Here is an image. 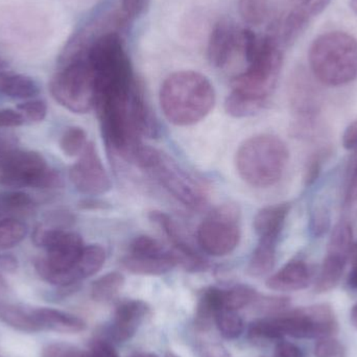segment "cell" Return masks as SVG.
I'll return each mask as SVG.
<instances>
[{"mask_svg": "<svg viewBox=\"0 0 357 357\" xmlns=\"http://www.w3.org/2000/svg\"><path fill=\"white\" fill-rule=\"evenodd\" d=\"M215 102L213 86L197 71H178L161 86L160 106L169 123L180 127L203 121Z\"/></svg>", "mask_w": 357, "mask_h": 357, "instance_id": "obj_1", "label": "cell"}, {"mask_svg": "<svg viewBox=\"0 0 357 357\" xmlns=\"http://www.w3.org/2000/svg\"><path fill=\"white\" fill-rule=\"evenodd\" d=\"M337 331V318L328 304H316L255 321L249 329L252 339L264 341H280L284 337L319 340L333 337Z\"/></svg>", "mask_w": 357, "mask_h": 357, "instance_id": "obj_2", "label": "cell"}, {"mask_svg": "<svg viewBox=\"0 0 357 357\" xmlns=\"http://www.w3.org/2000/svg\"><path fill=\"white\" fill-rule=\"evenodd\" d=\"M308 61L320 83L331 87L347 85L357 79V39L344 31L322 33L312 42Z\"/></svg>", "mask_w": 357, "mask_h": 357, "instance_id": "obj_3", "label": "cell"}, {"mask_svg": "<svg viewBox=\"0 0 357 357\" xmlns=\"http://www.w3.org/2000/svg\"><path fill=\"white\" fill-rule=\"evenodd\" d=\"M289 162V150L280 138L268 134L245 140L236 152L238 175L256 188H266L282 178Z\"/></svg>", "mask_w": 357, "mask_h": 357, "instance_id": "obj_4", "label": "cell"}, {"mask_svg": "<svg viewBox=\"0 0 357 357\" xmlns=\"http://www.w3.org/2000/svg\"><path fill=\"white\" fill-rule=\"evenodd\" d=\"M132 161L189 209L202 210L207 205L205 187L165 153L142 146Z\"/></svg>", "mask_w": 357, "mask_h": 357, "instance_id": "obj_5", "label": "cell"}, {"mask_svg": "<svg viewBox=\"0 0 357 357\" xmlns=\"http://www.w3.org/2000/svg\"><path fill=\"white\" fill-rule=\"evenodd\" d=\"M56 102L77 114L90 112L96 105V83L85 52L70 54L50 84Z\"/></svg>", "mask_w": 357, "mask_h": 357, "instance_id": "obj_6", "label": "cell"}, {"mask_svg": "<svg viewBox=\"0 0 357 357\" xmlns=\"http://www.w3.org/2000/svg\"><path fill=\"white\" fill-rule=\"evenodd\" d=\"M283 46L271 31L259 38L257 47L248 61V68L231 82L233 91L266 102L276 87L283 63Z\"/></svg>", "mask_w": 357, "mask_h": 357, "instance_id": "obj_7", "label": "cell"}, {"mask_svg": "<svg viewBox=\"0 0 357 357\" xmlns=\"http://www.w3.org/2000/svg\"><path fill=\"white\" fill-rule=\"evenodd\" d=\"M241 212L235 204H224L199 225L197 243L205 253L215 257L232 253L241 241Z\"/></svg>", "mask_w": 357, "mask_h": 357, "instance_id": "obj_8", "label": "cell"}, {"mask_svg": "<svg viewBox=\"0 0 357 357\" xmlns=\"http://www.w3.org/2000/svg\"><path fill=\"white\" fill-rule=\"evenodd\" d=\"M354 245L351 225L347 220H341L331 232L326 257L314 282L316 293H327L339 284L349 261Z\"/></svg>", "mask_w": 357, "mask_h": 357, "instance_id": "obj_9", "label": "cell"}, {"mask_svg": "<svg viewBox=\"0 0 357 357\" xmlns=\"http://www.w3.org/2000/svg\"><path fill=\"white\" fill-rule=\"evenodd\" d=\"M121 264L132 274L160 276L174 270L178 261L172 250L153 237L142 235L132 241L129 253L121 259Z\"/></svg>", "mask_w": 357, "mask_h": 357, "instance_id": "obj_10", "label": "cell"}, {"mask_svg": "<svg viewBox=\"0 0 357 357\" xmlns=\"http://www.w3.org/2000/svg\"><path fill=\"white\" fill-rule=\"evenodd\" d=\"M69 177L75 188L86 195H104L112 187L96 146L91 142H88L79 160L70 167Z\"/></svg>", "mask_w": 357, "mask_h": 357, "instance_id": "obj_11", "label": "cell"}, {"mask_svg": "<svg viewBox=\"0 0 357 357\" xmlns=\"http://www.w3.org/2000/svg\"><path fill=\"white\" fill-rule=\"evenodd\" d=\"M48 169L43 155L33 151L16 152L0 167V184L10 188H33L40 176Z\"/></svg>", "mask_w": 357, "mask_h": 357, "instance_id": "obj_12", "label": "cell"}, {"mask_svg": "<svg viewBox=\"0 0 357 357\" xmlns=\"http://www.w3.org/2000/svg\"><path fill=\"white\" fill-rule=\"evenodd\" d=\"M243 29L232 20L220 19L212 27L208 40L209 62L216 68H224L237 54H241Z\"/></svg>", "mask_w": 357, "mask_h": 357, "instance_id": "obj_13", "label": "cell"}, {"mask_svg": "<svg viewBox=\"0 0 357 357\" xmlns=\"http://www.w3.org/2000/svg\"><path fill=\"white\" fill-rule=\"evenodd\" d=\"M149 218L156 224L167 236V241L172 243L173 253L177 258L178 266H182L187 272H205L209 268L207 260L199 255L189 243L183 238L177 224L167 213L161 211H152Z\"/></svg>", "mask_w": 357, "mask_h": 357, "instance_id": "obj_14", "label": "cell"}, {"mask_svg": "<svg viewBox=\"0 0 357 357\" xmlns=\"http://www.w3.org/2000/svg\"><path fill=\"white\" fill-rule=\"evenodd\" d=\"M331 0H303L276 25L272 33L281 45L289 46L299 38L314 17L326 10Z\"/></svg>", "mask_w": 357, "mask_h": 357, "instance_id": "obj_15", "label": "cell"}, {"mask_svg": "<svg viewBox=\"0 0 357 357\" xmlns=\"http://www.w3.org/2000/svg\"><path fill=\"white\" fill-rule=\"evenodd\" d=\"M289 94L295 114L301 121H312L320 107V93L305 71L300 69L294 73L289 82Z\"/></svg>", "mask_w": 357, "mask_h": 357, "instance_id": "obj_16", "label": "cell"}, {"mask_svg": "<svg viewBox=\"0 0 357 357\" xmlns=\"http://www.w3.org/2000/svg\"><path fill=\"white\" fill-rule=\"evenodd\" d=\"M149 312L150 307L146 302L140 300L123 302L115 312L114 320L111 327L112 339L121 343L132 339L142 326Z\"/></svg>", "mask_w": 357, "mask_h": 357, "instance_id": "obj_17", "label": "cell"}, {"mask_svg": "<svg viewBox=\"0 0 357 357\" xmlns=\"http://www.w3.org/2000/svg\"><path fill=\"white\" fill-rule=\"evenodd\" d=\"M312 280L310 266L302 259L287 262L266 280V287L276 291H297L306 289Z\"/></svg>", "mask_w": 357, "mask_h": 357, "instance_id": "obj_18", "label": "cell"}, {"mask_svg": "<svg viewBox=\"0 0 357 357\" xmlns=\"http://www.w3.org/2000/svg\"><path fill=\"white\" fill-rule=\"evenodd\" d=\"M291 211V204L280 203L262 208L254 218V230L259 239L277 241Z\"/></svg>", "mask_w": 357, "mask_h": 357, "instance_id": "obj_19", "label": "cell"}, {"mask_svg": "<svg viewBox=\"0 0 357 357\" xmlns=\"http://www.w3.org/2000/svg\"><path fill=\"white\" fill-rule=\"evenodd\" d=\"M35 314L41 331L79 333L86 329V323L83 319L62 310L47 307L35 308Z\"/></svg>", "mask_w": 357, "mask_h": 357, "instance_id": "obj_20", "label": "cell"}, {"mask_svg": "<svg viewBox=\"0 0 357 357\" xmlns=\"http://www.w3.org/2000/svg\"><path fill=\"white\" fill-rule=\"evenodd\" d=\"M224 310V289L209 287L199 296L195 310V328L201 333L209 331L216 314Z\"/></svg>", "mask_w": 357, "mask_h": 357, "instance_id": "obj_21", "label": "cell"}, {"mask_svg": "<svg viewBox=\"0 0 357 357\" xmlns=\"http://www.w3.org/2000/svg\"><path fill=\"white\" fill-rule=\"evenodd\" d=\"M40 89L35 79L10 71L0 75V93L15 100H29L39 94Z\"/></svg>", "mask_w": 357, "mask_h": 357, "instance_id": "obj_22", "label": "cell"}, {"mask_svg": "<svg viewBox=\"0 0 357 357\" xmlns=\"http://www.w3.org/2000/svg\"><path fill=\"white\" fill-rule=\"evenodd\" d=\"M0 320L22 333H33L41 331L36 318L35 308L31 310L13 304L0 305Z\"/></svg>", "mask_w": 357, "mask_h": 357, "instance_id": "obj_23", "label": "cell"}, {"mask_svg": "<svg viewBox=\"0 0 357 357\" xmlns=\"http://www.w3.org/2000/svg\"><path fill=\"white\" fill-rule=\"evenodd\" d=\"M277 243V241L259 239L248 266V273L252 277H262L273 270L276 262Z\"/></svg>", "mask_w": 357, "mask_h": 357, "instance_id": "obj_24", "label": "cell"}, {"mask_svg": "<svg viewBox=\"0 0 357 357\" xmlns=\"http://www.w3.org/2000/svg\"><path fill=\"white\" fill-rule=\"evenodd\" d=\"M266 102L256 100L237 91H231L225 102L227 113L236 119H243L255 115L266 106Z\"/></svg>", "mask_w": 357, "mask_h": 357, "instance_id": "obj_25", "label": "cell"}, {"mask_svg": "<svg viewBox=\"0 0 357 357\" xmlns=\"http://www.w3.org/2000/svg\"><path fill=\"white\" fill-rule=\"evenodd\" d=\"M125 284V277L119 272H111L94 281L91 285V298L105 303L114 299Z\"/></svg>", "mask_w": 357, "mask_h": 357, "instance_id": "obj_26", "label": "cell"}, {"mask_svg": "<svg viewBox=\"0 0 357 357\" xmlns=\"http://www.w3.org/2000/svg\"><path fill=\"white\" fill-rule=\"evenodd\" d=\"M33 199L22 191L0 193V215L8 214L10 218L24 215L29 213L33 210Z\"/></svg>", "mask_w": 357, "mask_h": 357, "instance_id": "obj_27", "label": "cell"}, {"mask_svg": "<svg viewBox=\"0 0 357 357\" xmlns=\"http://www.w3.org/2000/svg\"><path fill=\"white\" fill-rule=\"evenodd\" d=\"M29 228L19 218H8L0 222V250L16 247L26 237Z\"/></svg>", "mask_w": 357, "mask_h": 357, "instance_id": "obj_28", "label": "cell"}, {"mask_svg": "<svg viewBox=\"0 0 357 357\" xmlns=\"http://www.w3.org/2000/svg\"><path fill=\"white\" fill-rule=\"evenodd\" d=\"M258 296L257 291L249 285L238 284L224 289V310L238 312L253 304Z\"/></svg>", "mask_w": 357, "mask_h": 357, "instance_id": "obj_29", "label": "cell"}, {"mask_svg": "<svg viewBox=\"0 0 357 357\" xmlns=\"http://www.w3.org/2000/svg\"><path fill=\"white\" fill-rule=\"evenodd\" d=\"M214 323L225 339H237L243 335V331H245V323H243V318L235 310H220L216 314Z\"/></svg>", "mask_w": 357, "mask_h": 357, "instance_id": "obj_30", "label": "cell"}, {"mask_svg": "<svg viewBox=\"0 0 357 357\" xmlns=\"http://www.w3.org/2000/svg\"><path fill=\"white\" fill-rule=\"evenodd\" d=\"M87 134L79 127H70L60 140V148L67 157L79 156L87 146Z\"/></svg>", "mask_w": 357, "mask_h": 357, "instance_id": "obj_31", "label": "cell"}, {"mask_svg": "<svg viewBox=\"0 0 357 357\" xmlns=\"http://www.w3.org/2000/svg\"><path fill=\"white\" fill-rule=\"evenodd\" d=\"M239 14L249 25H260L268 14V0H238Z\"/></svg>", "mask_w": 357, "mask_h": 357, "instance_id": "obj_32", "label": "cell"}, {"mask_svg": "<svg viewBox=\"0 0 357 357\" xmlns=\"http://www.w3.org/2000/svg\"><path fill=\"white\" fill-rule=\"evenodd\" d=\"M331 212L324 204H317L312 208L310 218V230L312 236L322 237L331 230Z\"/></svg>", "mask_w": 357, "mask_h": 357, "instance_id": "obj_33", "label": "cell"}, {"mask_svg": "<svg viewBox=\"0 0 357 357\" xmlns=\"http://www.w3.org/2000/svg\"><path fill=\"white\" fill-rule=\"evenodd\" d=\"M17 110L22 115L25 123H39L45 119L47 114V105L44 100H27L17 106Z\"/></svg>", "mask_w": 357, "mask_h": 357, "instance_id": "obj_34", "label": "cell"}, {"mask_svg": "<svg viewBox=\"0 0 357 357\" xmlns=\"http://www.w3.org/2000/svg\"><path fill=\"white\" fill-rule=\"evenodd\" d=\"M256 310L260 312L266 314H277L284 312L289 307V298L282 297V296H258L256 301L254 302Z\"/></svg>", "mask_w": 357, "mask_h": 357, "instance_id": "obj_35", "label": "cell"}, {"mask_svg": "<svg viewBox=\"0 0 357 357\" xmlns=\"http://www.w3.org/2000/svg\"><path fill=\"white\" fill-rule=\"evenodd\" d=\"M316 357H346L345 346L335 337H326L319 339L314 346Z\"/></svg>", "mask_w": 357, "mask_h": 357, "instance_id": "obj_36", "label": "cell"}, {"mask_svg": "<svg viewBox=\"0 0 357 357\" xmlns=\"http://www.w3.org/2000/svg\"><path fill=\"white\" fill-rule=\"evenodd\" d=\"M325 155H326V151H318V152L310 155L307 162H306L305 171H304V184L306 186H312L320 177Z\"/></svg>", "mask_w": 357, "mask_h": 357, "instance_id": "obj_37", "label": "cell"}, {"mask_svg": "<svg viewBox=\"0 0 357 357\" xmlns=\"http://www.w3.org/2000/svg\"><path fill=\"white\" fill-rule=\"evenodd\" d=\"M41 357H89V354L67 344H52L43 350Z\"/></svg>", "mask_w": 357, "mask_h": 357, "instance_id": "obj_38", "label": "cell"}, {"mask_svg": "<svg viewBox=\"0 0 357 357\" xmlns=\"http://www.w3.org/2000/svg\"><path fill=\"white\" fill-rule=\"evenodd\" d=\"M151 0H121V13L128 21L137 18L144 14Z\"/></svg>", "mask_w": 357, "mask_h": 357, "instance_id": "obj_39", "label": "cell"}, {"mask_svg": "<svg viewBox=\"0 0 357 357\" xmlns=\"http://www.w3.org/2000/svg\"><path fill=\"white\" fill-rule=\"evenodd\" d=\"M201 357H232L226 348L216 342H202L199 345Z\"/></svg>", "mask_w": 357, "mask_h": 357, "instance_id": "obj_40", "label": "cell"}, {"mask_svg": "<svg viewBox=\"0 0 357 357\" xmlns=\"http://www.w3.org/2000/svg\"><path fill=\"white\" fill-rule=\"evenodd\" d=\"M89 357H119L116 350L105 340H96L90 347Z\"/></svg>", "mask_w": 357, "mask_h": 357, "instance_id": "obj_41", "label": "cell"}, {"mask_svg": "<svg viewBox=\"0 0 357 357\" xmlns=\"http://www.w3.org/2000/svg\"><path fill=\"white\" fill-rule=\"evenodd\" d=\"M345 205L349 209L357 210V160L352 169L349 182H348Z\"/></svg>", "mask_w": 357, "mask_h": 357, "instance_id": "obj_42", "label": "cell"}, {"mask_svg": "<svg viewBox=\"0 0 357 357\" xmlns=\"http://www.w3.org/2000/svg\"><path fill=\"white\" fill-rule=\"evenodd\" d=\"M25 123L18 111L3 109L0 110V128H17Z\"/></svg>", "mask_w": 357, "mask_h": 357, "instance_id": "obj_43", "label": "cell"}, {"mask_svg": "<svg viewBox=\"0 0 357 357\" xmlns=\"http://www.w3.org/2000/svg\"><path fill=\"white\" fill-rule=\"evenodd\" d=\"M274 357H304V356L301 349L295 344L280 340L275 348Z\"/></svg>", "mask_w": 357, "mask_h": 357, "instance_id": "obj_44", "label": "cell"}, {"mask_svg": "<svg viewBox=\"0 0 357 357\" xmlns=\"http://www.w3.org/2000/svg\"><path fill=\"white\" fill-rule=\"evenodd\" d=\"M343 146L347 150H356L357 149V119L352 121L343 135Z\"/></svg>", "mask_w": 357, "mask_h": 357, "instance_id": "obj_45", "label": "cell"}, {"mask_svg": "<svg viewBox=\"0 0 357 357\" xmlns=\"http://www.w3.org/2000/svg\"><path fill=\"white\" fill-rule=\"evenodd\" d=\"M0 268L8 273L16 272L18 268V260L12 254L0 253Z\"/></svg>", "mask_w": 357, "mask_h": 357, "instance_id": "obj_46", "label": "cell"}, {"mask_svg": "<svg viewBox=\"0 0 357 357\" xmlns=\"http://www.w3.org/2000/svg\"><path fill=\"white\" fill-rule=\"evenodd\" d=\"M350 259H351V270H350L347 282L351 289H357V243H354Z\"/></svg>", "mask_w": 357, "mask_h": 357, "instance_id": "obj_47", "label": "cell"}, {"mask_svg": "<svg viewBox=\"0 0 357 357\" xmlns=\"http://www.w3.org/2000/svg\"><path fill=\"white\" fill-rule=\"evenodd\" d=\"M79 207L84 210H102L109 208L108 204L98 199H85L79 202Z\"/></svg>", "mask_w": 357, "mask_h": 357, "instance_id": "obj_48", "label": "cell"}, {"mask_svg": "<svg viewBox=\"0 0 357 357\" xmlns=\"http://www.w3.org/2000/svg\"><path fill=\"white\" fill-rule=\"evenodd\" d=\"M8 285L6 283V279L0 275V300L3 299L8 296Z\"/></svg>", "mask_w": 357, "mask_h": 357, "instance_id": "obj_49", "label": "cell"}, {"mask_svg": "<svg viewBox=\"0 0 357 357\" xmlns=\"http://www.w3.org/2000/svg\"><path fill=\"white\" fill-rule=\"evenodd\" d=\"M8 71V62L1 54H0V75Z\"/></svg>", "mask_w": 357, "mask_h": 357, "instance_id": "obj_50", "label": "cell"}, {"mask_svg": "<svg viewBox=\"0 0 357 357\" xmlns=\"http://www.w3.org/2000/svg\"><path fill=\"white\" fill-rule=\"evenodd\" d=\"M350 318H351L352 324L357 328V303L354 304V307H352Z\"/></svg>", "mask_w": 357, "mask_h": 357, "instance_id": "obj_51", "label": "cell"}, {"mask_svg": "<svg viewBox=\"0 0 357 357\" xmlns=\"http://www.w3.org/2000/svg\"><path fill=\"white\" fill-rule=\"evenodd\" d=\"M130 357H159L156 356V354H151V352H135V354H132Z\"/></svg>", "mask_w": 357, "mask_h": 357, "instance_id": "obj_52", "label": "cell"}, {"mask_svg": "<svg viewBox=\"0 0 357 357\" xmlns=\"http://www.w3.org/2000/svg\"><path fill=\"white\" fill-rule=\"evenodd\" d=\"M350 6L352 10L357 15V0H350Z\"/></svg>", "mask_w": 357, "mask_h": 357, "instance_id": "obj_53", "label": "cell"}, {"mask_svg": "<svg viewBox=\"0 0 357 357\" xmlns=\"http://www.w3.org/2000/svg\"><path fill=\"white\" fill-rule=\"evenodd\" d=\"M165 357H180V356H176V354H173V352L169 351V352H167V356H165Z\"/></svg>", "mask_w": 357, "mask_h": 357, "instance_id": "obj_54", "label": "cell"}, {"mask_svg": "<svg viewBox=\"0 0 357 357\" xmlns=\"http://www.w3.org/2000/svg\"><path fill=\"white\" fill-rule=\"evenodd\" d=\"M294 1H296V2H297V3H298V2L303 1V0H294Z\"/></svg>", "mask_w": 357, "mask_h": 357, "instance_id": "obj_55", "label": "cell"}]
</instances>
